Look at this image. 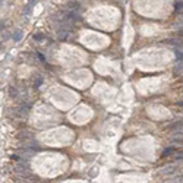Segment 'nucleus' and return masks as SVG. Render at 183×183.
Listing matches in <instances>:
<instances>
[{
	"label": "nucleus",
	"mask_w": 183,
	"mask_h": 183,
	"mask_svg": "<svg viewBox=\"0 0 183 183\" xmlns=\"http://www.w3.org/2000/svg\"><path fill=\"white\" fill-rule=\"evenodd\" d=\"M176 171V166H167V167H163L161 168V173L163 174H171Z\"/></svg>",
	"instance_id": "f257e3e1"
},
{
	"label": "nucleus",
	"mask_w": 183,
	"mask_h": 183,
	"mask_svg": "<svg viewBox=\"0 0 183 183\" xmlns=\"http://www.w3.org/2000/svg\"><path fill=\"white\" fill-rule=\"evenodd\" d=\"M34 3H35V0H29V2H28L25 10H24V15H25V16H28V15L31 13V9L34 8Z\"/></svg>",
	"instance_id": "f03ea898"
},
{
	"label": "nucleus",
	"mask_w": 183,
	"mask_h": 183,
	"mask_svg": "<svg viewBox=\"0 0 183 183\" xmlns=\"http://www.w3.org/2000/svg\"><path fill=\"white\" fill-rule=\"evenodd\" d=\"M69 9H72V10H76V12H79V10H81V5H79L78 2H70V3H69Z\"/></svg>",
	"instance_id": "7ed1b4c3"
},
{
	"label": "nucleus",
	"mask_w": 183,
	"mask_h": 183,
	"mask_svg": "<svg viewBox=\"0 0 183 183\" xmlns=\"http://www.w3.org/2000/svg\"><path fill=\"white\" fill-rule=\"evenodd\" d=\"M176 148L174 147H170V148H167V150L163 151V157H168V155H171V154H174Z\"/></svg>",
	"instance_id": "20e7f679"
},
{
	"label": "nucleus",
	"mask_w": 183,
	"mask_h": 183,
	"mask_svg": "<svg viewBox=\"0 0 183 183\" xmlns=\"http://www.w3.org/2000/svg\"><path fill=\"white\" fill-rule=\"evenodd\" d=\"M22 35H24V34H22V31H16V32L12 35V40H13V41H16V42H18V41H21Z\"/></svg>",
	"instance_id": "39448f33"
},
{
	"label": "nucleus",
	"mask_w": 183,
	"mask_h": 183,
	"mask_svg": "<svg viewBox=\"0 0 183 183\" xmlns=\"http://www.w3.org/2000/svg\"><path fill=\"white\" fill-rule=\"evenodd\" d=\"M174 54L177 62H183V50H174Z\"/></svg>",
	"instance_id": "423d86ee"
},
{
	"label": "nucleus",
	"mask_w": 183,
	"mask_h": 183,
	"mask_svg": "<svg viewBox=\"0 0 183 183\" xmlns=\"http://www.w3.org/2000/svg\"><path fill=\"white\" fill-rule=\"evenodd\" d=\"M183 9V2H176V5H174V10L176 12H180Z\"/></svg>",
	"instance_id": "0eeeda50"
},
{
	"label": "nucleus",
	"mask_w": 183,
	"mask_h": 183,
	"mask_svg": "<svg viewBox=\"0 0 183 183\" xmlns=\"http://www.w3.org/2000/svg\"><path fill=\"white\" fill-rule=\"evenodd\" d=\"M174 158L176 160H183V151H180V152L174 151Z\"/></svg>",
	"instance_id": "6e6552de"
},
{
	"label": "nucleus",
	"mask_w": 183,
	"mask_h": 183,
	"mask_svg": "<svg viewBox=\"0 0 183 183\" xmlns=\"http://www.w3.org/2000/svg\"><path fill=\"white\" fill-rule=\"evenodd\" d=\"M42 38H45L42 34H35V35H34V40H37V41H41Z\"/></svg>",
	"instance_id": "1a4fd4ad"
},
{
	"label": "nucleus",
	"mask_w": 183,
	"mask_h": 183,
	"mask_svg": "<svg viewBox=\"0 0 183 183\" xmlns=\"http://www.w3.org/2000/svg\"><path fill=\"white\" fill-rule=\"evenodd\" d=\"M41 82H42V79H41V78H38V79H37V82L34 83V85H35V88H40V85H41Z\"/></svg>",
	"instance_id": "9d476101"
},
{
	"label": "nucleus",
	"mask_w": 183,
	"mask_h": 183,
	"mask_svg": "<svg viewBox=\"0 0 183 183\" xmlns=\"http://www.w3.org/2000/svg\"><path fill=\"white\" fill-rule=\"evenodd\" d=\"M176 35H179V37H183V29H177V31H176Z\"/></svg>",
	"instance_id": "9b49d317"
},
{
	"label": "nucleus",
	"mask_w": 183,
	"mask_h": 183,
	"mask_svg": "<svg viewBox=\"0 0 183 183\" xmlns=\"http://www.w3.org/2000/svg\"><path fill=\"white\" fill-rule=\"evenodd\" d=\"M177 106H182V107H183V100H180V101H177Z\"/></svg>",
	"instance_id": "f8f14e48"
}]
</instances>
